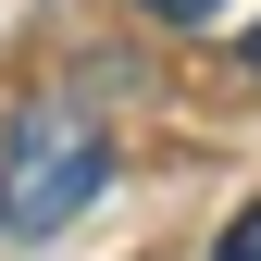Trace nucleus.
Returning a JSON list of instances; mask_svg holds the SVG:
<instances>
[{
    "label": "nucleus",
    "mask_w": 261,
    "mask_h": 261,
    "mask_svg": "<svg viewBox=\"0 0 261 261\" xmlns=\"http://www.w3.org/2000/svg\"><path fill=\"white\" fill-rule=\"evenodd\" d=\"M112 187V137L87 112H25L13 124V149H0V237L13 249H38V237H62L87 199Z\"/></svg>",
    "instance_id": "1"
},
{
    "label": "nucleus",
    "mask_w": 261,
    "mask_h": 261,
    "mask_svg": "<svg viewBox=\"0 0 261 261\" xmlns=\"http://www.w3.org/2000/svg\"><path fill=\"white\" fill-rule=\"evenodd\" d=\"M224 261H261V199H249L237 224H224Z\"/></svg>",
    "instance_id": "2"
},
{
    "label": "nucleus",
    "mask_w": 261,
    "mask_h": 261,
    "mask_svg": "<svg viewBox=\"0 0 261 261\" xmlns=\"http://www.w3.org/2000/svg\"><path fill=\"white\" fill-rule=\"evenodd\" d=\"M149 13H162V25H212L224 0H149Z\"/></svg>",
    "instance_id": "3"
},
{
    "label": "nucleus",
    "mask_w": 261,
    "mask_h": 261,
    "mask_svg": "<svg viewBox=\"0 0 261 261\" xmlns=\"http://www.w3.org/2000/svg\"><path fill=\"white\" fill-rule=\"evenodd\" d=\"M249 75H261V38H249Z\"/></svg>",
    "instance_id": "4"
}]
</instances>
